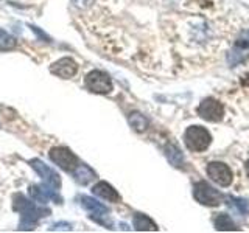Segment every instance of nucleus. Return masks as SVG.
Returning a JSON list of instances; mask_svg holds the SVG:
<instances>
[{
    "label": "nucleus",
    "instance_id": "nucleus-1",
    "mask_svg": "<svg viewBox=\"0 0 249 233\" xmlns=\"http://www.w3.org/2000/svg\"><path fill=\"white\" fill-rule=\"evenodd\" d=\"M13 210L20 213L19 230H33L41 217L50 215V210L44 205H36L33 199H28L22 193H16L13 196Z\"/></svg>",
    "mask_w": 249,
    "mask_h": 233
},
{
    "label": "nucleus",
    "instance_id": "nucleus-8",
    "mask_svg": "<svg viewBox=\"0 0 249 233\" xmlns=\"http://www.w3.org/2000/svg\"><path fill=\"white\" fill-rule=\"evenodd\" d=\"M198 115L202 120L216 123L223 120L224 106L215 98H206V100H202V103L198 106Z\"/></svg>",
    "mask_w": 249,
    "mask_h": 233
},
{
    "label": "nucleus",
    "instance_id": "nucleus-14",
    "mask_svg": "<svg viewBox=\"0 0 249 233\" xmlns=\"http://www.w3.org/2000/svg\"><path fill=\"white\" fill-rule=\"evenodd\" d=\"M213 225L216 230L220 232H232V230H238V227L235 225V222L232 221V217L226 213H220L215 219H213Z\"/></svg>",
    "mask_w": 249,
    "mask_h": 233
},
{
    "label": "nucleus",
    "instance_id": "nucleus-2",
    "mask_svg": "<svg viewBox=\"0 0 249 233\" xmlns=\"http://www.w3.org/2000/svg\"><path fill=\"white\" fill-rule=\"evenodd\" d=\"M184 143L190 151L202 152L212 143V135L202 126H189L184 132Z\"/></svg>",
    "mask_w": 249,
    "mask_h": 233
},
{
    "label": "nucleus",
    "instance_id": "nucleus-22",
    "mask_svg": "<svg viewBox=\"0 0 249 233\" xmlns=\"http://www.w3.org/2000/svg\"><path fill=\"white\" fill-rule=\"evenodd\" d=\"M245 168H246V174H248V179H249V159H248V162H246Z\"/></svg>",
    "mask_w": 249,
    "mask_h": 233
},
{
    "label": "nucleus",
    "instance_id": "nucleus-12",
    "mask_svg": "<svg viewBox=\"0 0 249 233\" xmlns=\"http://www.w3.org/2000/svg\"><path fill=\"white\" fill-rule=\"evenodd\" d=\"M132 225L137 232H156L158 225L151 219L150 216H146L143 213H136L132 217Z\"/></svg>",
    "mask_w": 249,
    "mask_h": 233
},
{
    "label": "nucleus",
    "instance_id": "nucleus-17",
    "mask_svg": "<svg viewBox=\"0 0 249 233\" xmlns=\"http://www.w3.org/2000/svg\"><path fill=\"white\" fill-rule=\"evenodd\" d=\"M28 194H30V198L36 202V204H41V205H45L47 202L50 200L42 185H30L28 186Z\"/></svg>",
    "mask_w": 249,
    "mask_h": 233
},
{
    "label": "nucleus",
    "instance_id": "nucleus-19",
    "mask_svg": "<svg viewBox=\"0 0 249 233\" xmlns=\"http://www.w3.org/2000/svg\"><path fill=\"white\" fill-rule=\"evenodd\" d=\"M228 200H231V205H233L237 210H238V213L241 215H248L249 213V202L246 199H240V198H231L228 196Z\"/></svg>",
    "mask_w": 249,
    "mask_h": 233
},
{
    "label": "nucleus",
    "instance_id": "nucleus-10",
    "mask_svg": "<svg viewBox=\"0 0 249 233\" xmlns=\"http://www.w3.org/2000/svg\"><path fill=\"white\" fill-rule=\"evenodd\" d=\"M50 72L53 75H56L59 78H64V80H69L76 75L78 72V64L72 59V58H61L56 62H53L50 66Z\"/></svg>",
    "mask_w": 249,
    "mask_h": 233
},
{
    "label": "nucleus",
    "instance_id": "nucleus-3",
    "mask_svg": "<svg viewBox=\"0 0 249 233\" xmlns=\"http://www.w3.org/2000/svg\"><path fill=\"white\" fill-rule=\"evenodd\" d=\"M84 84L90 92L98 93V95H107L114 89L111 76L103 70H92L84 78Z\"/></svg>",
    "mask_w": 249,
    "mask_h": 233
},
{
    "label": "nucleus",
    "instance_id": "nucleus-20",
    "mask_svg": "<svg viewBox=\"0 0 249 233\" xmlns=\"http://www.w3.org/2000/svg\"><path fill=\"white\" fill-rule=\"evenodd\" d=\"M50 230H53V232H56V230H61V232L67 230V232H70V230H72V225H70L69 222H58V224L52 225Z\"/></svg>",
    "mask_w": 249,
    "mask_h": 233
},
{
    "label": "nucleus",
    "instance_id": "nucleus-5",
    "mask_svg": "<svg viewBox=\"0 0 249 233\" xmlns=\"http://www.w3.org/2000/svg\"><path fill=\"white\" fill-rule=\"evenodd\" d=\"M49 157H50V160L54 163V165H58L61 169H64V171H69V173L75 171V168L78 166V163H80V160H78L76 155L66 146L52 148L50 152H49Z\"/></svg>",
    "mask_w": 249,
    "mask_h": 233
},
{
    "label": "nucleus",
    "instance_id": "nucleus-15",
    "mask_svg": "<svg viewBox=\"0 0 249 233\" xmlns=\"http://www.w3.org/2000/svg\"><path fill=\"white\" fill-rule=\"evenodd\" d=\"M165 155L168 162L176 168H182L184 166V155L181 152V150L176 145H167L165 148Z\"/></svg>",
    "mask_w": 249,
    "mask_h": 233
},
{
    "label": "nucleus",
    "instance_id": "nucleus-18",
    "mask_svg": "<svg viewBox=\"0 0 249 233\" xmlns=\"http://www.w3.org/2000/svg\"><path fill=\"white\" fill-rule=\"evenodd\" d=\"M16 44L18 42H16V39L11 34H8L3 30H0V50H5V51L13 50L16 49Z\"/></svg>",
    "mask_w": 249,
    "mask_h": 233
},
{
    "label": "nucleus",
    "instance_id": "nucleus-7",
    "mask_svg": "<svg viewBox=\"0 0 249 233\" xmlns=\"http://www.w3.org/2000/svg\"><path fill=\"white\" fill-rule=\"evenodd\" d=\"M206 173L210 177V181L220 186H229L233 181L232 169L223 162H210L206 166Z\"/></svg>",
    "mask_w": 249,
    "mask_h": 233
},
{
    "label": "nucleus",
    "instance_id": "nucleus-13",
    "mask_svg": "<svg viewBox=\"0 0 249 233\" xmlns=\"http://www.w3.org/2000/svg\"><path fill=\"white\" fill-rule=\"evenodd\" d=\"M75 181L80 183V185H88L90 183L93 179H95V173L84 163H78V166L75 168Z\"/></svg>",
    "mask_w": 249,
    "mask_h": 233
},
{
    "label": "nucleus",
    "instance_id": "nucleus-21",
    "mask_svg": "<svg viewBox=\"0 0 249 233\" xmlns=\"http://www.w3.org/2000/svg\"><path fill=\"white\" fill-rule=\"evenodd\" d=\"M72 2L75 3V6L86 8V6H89L92 3V0H72Z\"/></svg>",
    "mask_w": 249,
    "mask_h": 233
},
{
    "label": "nucleus",
    "instance_id": "nucleus-4",
    "mask_svg": "<svg viewBox=\"0 0 249 233\" xmlns=\"http://www.w3.org/2000/svg\"><path fill=\"white\" fill-rule=\"evenodd\" d=\"M193 198L201 205L207 207H218L223 202V194L204 181H199L193 185Z\"/></svg>",
    "mask_w": 249,
    "mask_h": 233
},
{
    "label": "nucleus",
    "instance_id": "nucleus-16",
    "mask_svg": "<svg viewBox=\"0 0 249 233\" xmlns=\"http://www.w3.org/2000/svg\"><path fill=\"white\" fill-rule=\"evenodd\" d=\"M128 121L131 124V128H134V131H137V132L146 131L148 129V124H150V121H148L146 116L142 115L140 112H132V114H129Z\"/></svg>",
    "mask_w": 249,
    "mask_h": 233
},
{
    "label": "nucleus",
    "instance_id": "nucleus-11",
    "mask_svg": "<svg viewBox=\"0 0 249 233\" xmlns=\"http://www.w3.org/2000/svg\"><path fill=\"white\" fill-rule=\"evenodd\" d=\"M92 193L98 196L100 199L107 200V202H119L120 200V194L117 193V190L112 185H109L107 182H98L93 185Z\"/></svg>",
    "mask_w": 249,
    "mask_h": 233
},
{
    "label": "nucleus",
    "instance_id": "nucleus-9",
    "mask_svg": "<svg viewBox=\"0 0 249 233\" xmlns=\"http://www.w3.org/2000/svg\"><path fill=\"white\" fill-rule=\"evenodd\" d=\"M30 166L42 177V182L45 185L53 186V188H58V190L61 188V177H59V174L53 168H50L49 165H45V163L41 159H31L30 160Z\"/></svg>",
    "mask_w": 249,
    "mask_h": 233
},
{
    "label": "nucleus",
    "instance_id": "nucleus-6",
    "mask_svg": "<svg viewBox=\"0 0 249 233\" xmlns=\"http://www.w3.org/2000/svg\"><path fill=\"white\" fill-rule=\"evenodd\" d=\"M80 204L84 210H88L90 213L89 216L93 221H97L98 224L105 225L107 229H112V222L106 219L109 210H107V207L101 204V202H98L97 199H93L90 196H80Z\"/></svg>",
    "mask_w": 249,
    "mask_h": 233
}]
</instances>
